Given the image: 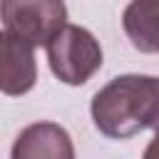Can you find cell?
<instances>
[{"instance_id":"6da1fadb","label":"cell","mask_w":159,"mask_h":159,"mask_svg":"<svg viewBox=\"0 0 159 159\" xmlns=\"http://www.w3.org/2000/svg\"><path fill=\"white\" fill-rule=\"evenodd\" d=\"M92 122L109 139L159 129V77L122 75L92 97Z\"/></svg>"},{"instance_id":"7a4b0ae2","label":"cell","mask_w":159,"mask_h":159,"mask_svg":"<svg viewBox=\"0 0 159 159\" xmlns=\"http://www.w3.org/2000/svg\"><path fill=\"white\" fill-rule=\"evenodd\" d=\"M45 47L52 75L70 87L84 84L102 67V47L97 37L80 25L65 22Z\"/></svg>"},{"instance_id":"3957f363","label":"cell","mask_w":159,"mask_h":159,"mask_svg":"<svg viewBox=\"0 0 159 159\" xmlns=\"http://www.w3.org/2000/svg\"><path fill=\"white\" fill-rule=\"evenodd\" d=\"M0 17L5 30L40 47L67 22V5L65 0H0Z\"/></svg>"},{"instance_id":"277c9868","label":"cell","mask_w":159,"mask_h":159,"mask_svg":"<svg viewBox=\"0 0 159 159\" xmlns=\"http://www.w3.org/2000/svg\"><path fill=\"white\" fill-rule=\"evenodd\" d=\"M35 47L10 30H0V92L10 97L27 94L37 82Z\"/></svg>"},{"instance_id":"5b68a950","label":"cell","mask_w":159,"mask_h":159,"mask_svg":"<svg viewBox=\"0 0 159 159\" xmlns=\"http://www.w3.org/2000/svg\"><path fill=\"white\" fill-rule=\"evenodd\" d=\"M12 159H72L75 157V147L72 139L67 134V129H62L55 122H37L25 127L15 144H12Z\"/></svg>"},{"instance_id":"8992f818","label":"cell","mask_w":159,"mask_h":159,"mask_svg":"<svg viewBox=\"0 0 159 159\" xmlns=\"http://www.w3.org/2000/svg\"><path fill=\"white\" fill-rule=\"evenodd\" d=\"M122 27L139 52L159 55V0H132L122 15Z\"/></svg>"},{"instance_id":"52a82bcc","label":"cell","mask_w":159,"mask_h":159,"mask_svg":"<svg viewBox=\"0 0 159 159\" xmlns=\"http://www.w3.org/2000/svg\"><path fill=\"white\" fill-rule=\"evenodd\" d=\"M144 157H147V159H154V157H159V129H157L154 139L149 142V147L144 149Z\"/></svg>"}]
</instances>
